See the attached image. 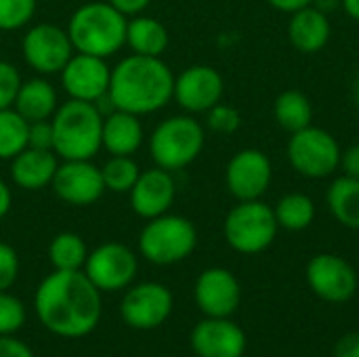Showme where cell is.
I'll use <instances>...</instances> for the list:
<instances>
[{"mask_svg": "<svg viewBox=\"0 0 359 357\" xmlns=\"http://www.w3.org/2000/svg\"><path fill=\"white\" fill-rule=\"evenodd\" d=\"M189 343L198 357H242L246 351V335L231 318H204Z\"/></svg>", "mask_w": 359, "mask_h": 357, "instance_id": "d6986e66", "label": "cell"}, {"mask_svg": "<svg viewBox=\"0 0 359 357\" xmlns=\"http://www.w3.org/2000/svg\"><path fill=\"white\" fill-rule=\"evenodd\" d=\"M53 151L59 160H93L101 147L103 114L97 103L67 99L50 118Z\"/></svg>", "mask_w": 359, "mask_h": 357, "instance_id": "277c9868", "label": "cell"}, {"mask_svg": "<svg viewBox=\"0 0 359 357\" xmlns=\"http://www.w3.org/2000/svg\"><path fill=\"white\" fill-rule=\"evenodd\" d=\"M177 198V181L170 170L160 166L141 170L133 189L128 191V204L133 213L145 221L170 213Z\"/></svg>", "mask_w": 359, "mask_h": 357, "instance_id": "ac0fdd59", "label": "cell"}, {"mask_svg": "<svg viewBox=\"0 0 359 357\" xmlns=\"http://www.w3.org/2000/svg\"><path fill=\"white\" fill-rule=\"evenodd\" d=\"M88 252L86 242L74 231H61L48 244V261L57 271H82Z\"/></svg>", "mask_w": 359, "mask_h": 357, "instance_id": "4316f807", "label": "cell"}, {"mask_svg": "<svg viewBox=\"0 0 359 357\" xmlns=\"http://www.w3.org/2000/svg\"><path fill=\"white\" fill-rule=\"evenodd\" d=\"M172 292L160 282L130 284L120 303V316L133 330H154L172 314Z\"/></svg>", "mask_w": 359, "mask_h": 357, "instance_id": "8fae6325", "label": "cell"}, {"mask_svg": "<svg viewBox=\"0 0 359 357\" xmlns=\"http://www.w3.org/2000/svg\"><path fill=\"white\" fill-rule=\"evenodd\" d=\"M27 122L50 120L59 107V97L55 86L46 80V76H36L21 82L13 105Z\"/></svg>", "mask_w": 359, "mask_h": 357, "instance_id": "603a6c76", "label": "cell"}, {"mask_svg": "<svg viewBox=\"0 0 359 357\" xmlns=\"http://www.w3.org/2000/svg\"><path fill=\"white\" fill-rule=\"evenodd\" d=\"M82 271L99 292H118L135 282L139 259L126 244L105 242L88 252Z\"/></svg>", "mask_w": 359, "mask_h": 357, "instance_id": "30bf717a", "label": "cell"}, {"mask_svg": "<svg viewBox=\"0 0 359 357\" xmlns=\"http://www.w3.org/2000/svg\"><path fill=\"white\" fill-rule=\"evenodd\" d=\"M114 8H118L124 17H135V15H141L149 4L151 0H107Z\"/></svg>", "mask_w": 359, "mask_h": 357, "instance_id": "ab89813d", "label": "cell"}, {"mask_svg": "<svg viewBox=\"0 0 359 357\" xmlns=\"http://www.w3.org/2000/svg\"><path fill=\"white\" fill-rule=\"evenodd\" d=\"M21 82L23 80L19 69L11 61L0 59V109H8L15 105Z\"/></svg>", "mask_w": 359, "mask_h": 357, "instance_id": "836d02e7", "label": "cell"}, {"mask_svg": "<svg viewBox=\"0 0 359 357\" xmlns=\"http://www.w3.org/2000/svg\"><path fill=\"white\" fill-rule=\"evenodd\" d=\"M25 324L23 303L8 290L0 292V337L15 335Z\"/></svg>", "mask_w": 359, "mask_h": 357, "instance_id": "1f68e13d", "label": "cell"}, {"mask_svg": "<svg viewBox=\"0 0 359 357\" xmlns=\"http://www.w3.org/2000/svg\"><path fill=\"white\" fill-rule=\"evenodd\" d=\"M175 74L162 57L128 55L111 67L107 99L114 109L149 116L172 101Z\"/></svg>", "mask_w": 359, "mask_h": 357, "instance_id": "7a4b0ae2", "label": "cell"}, {"mask_svg": "<svg viewBox=\"0 0 359 357\" xmlns=\"http://www.w3.org/2000/svg\"><path fill=\"white\" fill-rule=\"evenodd\" d=\"M59 156L50 149L25 147L11 160V179L23 191H40L53 183Z\"/></svg>", "mask_w": 359, "mask_h": 357, "instance_id": "ffe728a7", "label": "cell"}, {"mask_svg": "<svg viewBox=\"0 0 359 357\" xmlns=\"http://www.w3.org/2000/svg\"><path fill=\"white\" fill-rule=\"evenodd\" d=\"M341 145L326 128L309 124L290 135L286 158L290 166L305 179H326L341 166Z\"/></svg>", "mask_w": 359, "mask_h": 357, "instance_id": "ba28073f", "label": "cell"}, {"mask_svg": "<svg viewBox=\"0 0 359 357\" xmlns=\"http://www.w3.org/2000/svg\"><path fill=\"white\" fill-rule=\"evenodd\" d=\"M194 301L206 318H231L240 307L242 288L229 269L208 267L194 284Z\"/></svg>", "mask_w": 359, "mask_h": 357, "instance_id": "e0dca14e", "label": "cell"}, {"mask_svg": "<svg viewBox=\"0 0 359 357\" xmlns=\"http://www.w3.org/2000/svg\"><path fill=\"white\" fill-rule=\"evenodd\" d=\"M276 11H282V13H294V11H299V8H305V6H309L313 0H267Z\"/></svg>", "mask_w": 359, "mask_h": 357, "instance_id": "60d3db41", "label": "cell"}, {"mask_svg": "<svg viewBox=\"0 0 359 357\" xmlns=\"http://www.w3.org/2000/svg\"><path fill=\"white\" fill-rule=\"evenodd\" d=\"M13 206V194H11V187L4 179H0V219H4L8 215Z\"/></svg>", "mask_w": 359, "mask_h": 357, "instance_id": "b9f144b4", "label": "cell"}, {"mask_svg": "<svg viewBox=\"0 0 359 357\" xmlns=\"http://www.w3.org/2000/svg\"><path fill=\"white\" fill-rule=\"evenodd\" d=\"M170 44L168 29L162 21L149 15H135L128 17L126 23V46L135 55L145 57H162Z\"/></svg>", "mask_w": 359, "mask_h": 357, "instance_id": "cb8c5ba5", "label": "cell"}, {"mask_svg": "<svg viewBox=\"0 0 359 357\" xmlns=\"http://www.w3.org/2000/svg\"><path fill=\"white\" fill-rule=\"evenodd\" d=\"M38 322L55 337L82 339L101 322V292L84 271H53L36 288Z\"/></svg>", "mask_w": 359, "mask_h": 357, "instance_id": "6da1fadb", "label": "cell"}, {"mask_svg": "<svg viewBox=\"0 0 359 357\" xmlns=\"http://www.w3.org/2000/svg\"><path fill=\"white\" fill-rule=\"evenodd\" d=\"M334 357H359V332L341 337L334 345Z\"/></svg>", "mask_w": 359, "mask_h": 357, "instance_id": "f35d334b", "label": "cell"}, {"mask_svg": "<svg viewBox=\"0 0 359 357\" xmlns=\"http://www.w3.org/2000/svg\"><path fill=\"white\" fill-rule=\"evenodd\" d=\"M17 278H19V255L11 244L0 242V292L11 290Z\"/></svg>", "mask_w": 359, "mask_h": 357, "instance_id": "e575fe53", "label": "cell"}, {"mask_svg": "<svg viewBox=\"0 0 359 357\" xmlns=\"http://www.w3.org/2000/svg\"><path fill=\"white\" fill-rule=\"evenodd\" d=\"M27 147H34V149H50L53 151V124H50V120L29 122Z\"/></svg>", "mask_w": 359, "mask_h": 357, "instance_id": "d590c367", "label": "cell"}, {"mask_svg": "<svg viewBox=\"0 0 359 357\" xmlns=\"http://www.w3.org/2000/svg\"><path fill=\"white\" fill-rule=\"evenodd\" d=\"M345 177H353V179H359V143L347 147L343 154H341V166Z\"/></svg>", "mask_w": 359, "mask_h": 357, "instance_id": "74e56055", "label": "cell"}, {"mask_svg": "<svg viewBox=\"0 0 359 357\" xmlns=\"http://www.w3.org/2000/svg\"><path fill=\"white\" fill-rule=\"evenodd\" d=\"M351 97H353V103H355V107L359 109V74L358 78L353 80V88H351Z\"/></svg>", "mask_w": 359, "mask_h": 357, "instance_id": "f6af8a7d", "label": "cell"}, {"mask_svg": "<svg viewBox=\"0 0 359 357\" xmlns=\"http://www.w3.org/2000/svg\"><path fill=\"white\" fill-rule=\"evenodd\" d=\"M278 225L288 231H303L313 225L316 221V204L307 194L292 191L280 198L273 206Z\"/></svg>", "mask_w": 359, "mask_h": 357, "instance_id": "83f0119b", "label": "cell"}, {"mask_svg": "<svg viewBox=\"0 0 359 357\" xmlns=\"http://www.w3.org/2000/svg\"><path fill=\"white\" fill-rule=\"evenodd\" d=\"M223 93V76L212 65H189L179 76H175L172 99L185 114H206L210 107L221 103Z\"/></svg>", "mask_w": 359, "mask_h": 357, "instance_id": "2e32d148", "label": "cell"}, {"mask_svg": "<svg viewBox=\"0 0 359 357\" xmlns=\"http://www.w3.org/2000/svg\"><path fill=\"white\" fill-rule=\"evenodd\" d=\"M109 78L111 67L107 65V59L86 53H74L59 72V80L67 99L88 103H99L103 97H107Z\"/></svg>", "mask_w": 359, "mask_h": 357, "instance_id": "9a60e30c", "label": "cell"}, {"mask_svg": "<svg viewBox=\"0 0 359 357\" xmlns=\"http://www.w3.org/2000/svg\"><path fill=\"white\" fill-rule=\"evenodd\" d=\"M204 143V126L191 114H179L156 124L149 137V156L154 166L177 173L200 158Z\"/></svg>", "mask_w": 359, "mask_h": 357, "instance_id": "5b68a950", "label": "cell"}, {"mask_svg": "<svg viewBox=\"0 0 359 357\" xmlns=\"http://www.w3.org/2000/svg\"><path fill=\"white\" fill-rule=\"evenodd\" d=\"M271 179V160L257 147L240 149L225 166V187L238 202L261 200L269 191Z\"/></svg>", "mask_w": 359, "mask_h": 357, "instance_id": "7c38bea8", "label": "cell"}, {"mask_svg": "<svg viewBox=\"0 0 359 357\" xmlns=\"http://www.w3.org/2000/svg\"><path fill=\"white\" fill-rule=\"evenodd\" d=\"M0 357H34L32 349L15 335L0 337Z\"/></svg>", "mask_w": 359, "mask_h": 357, "instance_id": "8d00e7d4", "label": "cell"}, {"mask_svg": "<svg viewBox=\"0 0 359 357\" xmlns=\"http://www.w3.org/2000/svg\"><path fill=\"white\" fill-rule=\"evenodd\" d=\"M126 23L128 17L107 0H90L72 13L65 29L76 53L107 59L126 46Z\"/></svg>", "mask_w": 359, "mask_h": 357, "instance_id": "3957f363", "label": "cell"}, {"mask_svg": "<svg viewBox=\"0 0 359 357\" xmlns=\"http://www.w3.org/2000/svg\"><path fill=\"white\" fill-rule=\"evenodd\" d=\"M278 229L276 213L263 200L238 202L223 223L227 244L240 255H259L267 250L278 238Z\"/></svg>", "mask_w": 359, "mask_h": 357, "instance_id": "52a82bcc", "label": "cell"}, {"mask_svg": "<svg viewBox=\"0 0 359 357\" xmlns=\"http://www.w3.org/2000/svg\"><path fill=\"white\" fill-rule=\"evenodd\" d=\"M74 53L67 29L55 23H34L21 38V55L38 76H59Z\"/></svg>", "mask_w": 359, "mask_h": 357, "instance_id": "9c48e42d", "label": "cell"}, {"mask_svg": "<svg viewBox=\"0 0 359 357\" xmlns=\"http://www.w3.org/2000/svg\"><path fill=\"white\" fill-rule=\"evenodd\" d=\"M341 4L345 6L347 15H349L351 19L359 21V0H341Z\"/></svg>", "mask_w": 359, "mask_h": 357, "instance_id": "ee69618b", "label": "cell"}, {"mask_svg": "<svg viewBox=\"0 0 359 357\" xmlns=\"http://www.w3.org/2000/svg\"><path fill=\"white\" fill-rule=\"evenodd\" d=\"M137 246L141 257L158 267L177 265L196 250L198 229L187 217L166 213L143 225Z\"/></svg>", "mask_w": 359, "mask_h": 357, "instance_id": "8992f818", "label": "cell"}, {"mask_svg": "<svg viewBox=\"0 0 359 357\" xmlns=\"http://www.w3.org/2000/svg\"><path fill=\"white\" fill-rule=\"evenodd\" d=\"M273 118L284 130L292 135L301 128H307L313 122V103L305 93L288 88L276 97Z\"/></svg>", "mask_w": 359, "mask_h": 357, "instance_id": "484cf974", "label": "cell"}, {"mask_svg": "<svg viewBox=\"0 0 359 357\" xmlns=\"http://www.w3.org/2000/svg\"><path fill=\"white\" fill-rule=\"evenodd\" d=\"M286 34H288L290 44L299 53L313 55V53H320L330 42L332 25H330V19L324 11L309 4L305 8L290 13Z\"/></svg>", "mask_w": 359, "mask_h": 357, "instance_id": "44dd1931", "label": "cell"}, {"mask_svg": "<svg viewBox=\"0 0 359 357\" xmlns=\"http://www.w3.org/2000/svg\"><path fill=\"white\" fill-rule=\"evenodd\" d=\"M29 122L15 109H0V160H13L27 147Z\"/></svg>", "mask_w": 359, "mask_h": 357, "instance_id": "f1b7e54d", "label": "cell"}, {"mask_svg": "<svg viewBox=\"0 0 359 357\" xmlns=\"http://www.w3.org/2000/svg\"><path fill=\"white\" fill-rule=\"evenodd\" d=\"M206 126L217 135H233L242 126V114L227 103H217L206 112Z\"/></svg>", "mask_w": 359, "mask_h": 357, "instance_id": "d6a6232c", "label": "cell"}, {"mask_svg": "<svg viewBox=\"0 0 359 357\" xmlns=\"http://www.w3.org/2000/svg\"><path fill=\"white\" fill-rule=\"evenodd\" d=\"M143 139L145 130L141 116L122 109H111L103 116L101 147L109 156H135L143 145Z\"/></svg>", "mask_w": 359, "mask_h": 357, "instance_id": "7402d4cb", "label": "cell"}, {"mask_svg": "<svg viewBox=\"0 0 359 357\" xmlns=\"http://www.w3.org/2000/svg\"><path fill=\"white\" fill-rule=\"evenodd\" d=\"M50 187L63 204L76 208L93 206L105 194L101 166L93 160H61Z\"/></svg>", "mask_w": 359, "mask_h": 357, "instance_id": "5bb4252c", "label": "cell"}, {"mask_svg": "<svg viewBox=\"0 0 359 357\" xmlns=\"http://www.w3.org/2000/svg\"><path fill=\"white\" fill-rule=\"evenodd\" d=\"M326 204L343 227L359 231V179L345 175L334 179L326 191Z\"/></svg>", "mask_w": 359, "mask_h": 357, "instance_id": "d4e9b609", "label": "cell"}, {"mask_svg": "<svg viewBox=\"0 0 359 357\" xmlns=\"http://www.w3.org/2000/svg\"><path fill=\"white\" fill-rule=\"evenodd\" d=\"M139 175H141V168L133 156H109L107 162L101 166L105 191H111V194L128 196V191L133 189Z\"/></svg>", "mask_w": 359, "mask_h": 357, "instance_id": "f546056e", "label": "cell"}, {"mask_svg": "<svg viewBox=\"0 0 359 357\" xmlns=\"http://www.w3.org/2000/svg\"><path fill=\"white\" fill-rule=\"evenodd\" d=\"M311 4H313L316 8H320V11H324V13L328 15V13H332L334 8H339V6H341V0H313Z\"/></svg>", "mask_w": 359, "mask_h": 357, "instance_id": "7bdbcfd3", "label": "cell"}, {"mask_svg": "<svg viewBox=\"0 0 359 357\" xmlns=\"http://www.w3.org/2000/svg\"><path fill=\"white\" fill-rule=\"evenodd\" d=\"M38 0H0V32H17L32 23Z\"/></svg>", "mask_w": 359, "mask_h": 357, "instance_id": "4dcf8cb0", "label": "cell"}, {"mask_svg": "<svg viewBox=\"0 0 359 357\" xmlns=\"http://www.w3.org/2000/svg\"><path fill=\"white\" fill-rule=\"evenodd\" d=\"M305 278L313 295L326 303H347L358 292V274L353 265L332 252L316 255L305 267Z\"/></svg>", "mask_w": 359, "mask_h": 357, "instance_id": "4fadbf2b", "label": "cell"}]
</instances>
